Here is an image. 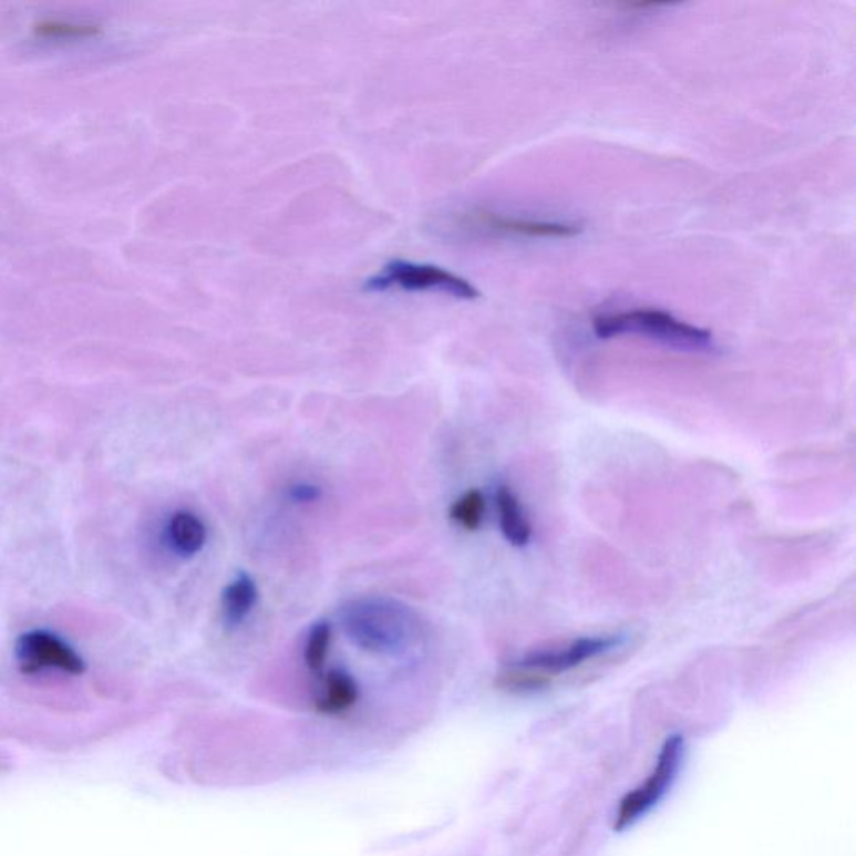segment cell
<instances>
[{
  "mask_svg": "<svg viewBox=\"0 0 856 856\" xmlns=\"http://www.w3.org/2000/svg\"><path fill=\"white\" fill-rule=\"evenodd\" d=\"M341 626L350 641L365 651L395 654L419 638L415 612L390 597H360L340 612Z\"/></svg>",
  "mask_w": 856,
  "mask_h": 856,
  "instance_id": "obj_1",
  "label": "cell"
},
{
  "mask_svg": "<svg viewBox=\"0 0 856 856\" xmlns=\"http://www.w3.org/2000/svg\"><path fill=\"white\" fill-rule=\"evenodd\" d=\"M597 338L644 337L682 352L708 353L714 350L711 331L678 320L668 311L641 310L601 314L594 320Z\"/></svg>",
  "mask_w": 856,
  "mask_h": 856,
  "instance_id": "obj_2",
  "label": "cell"
},
{
  "mask_svg": "<svg viewBox=\"0 0 856 856\" xmlns=\"http://www.w3.org/2000/svg\"><path fill=\"white\" fill-rule=\"evenodd\" d=\"M365 290L435 291L458 300H475L481 297L474 285L451 271L403 260L385 265L379 274L367 280Z\"/></svg>",
  "mask_w": 856,
  "mask_h": 856,
  "instance_id": "obj_3",
  "label": "cell"
},
{
  "mask_svg": "<svg viewBox=\"0 0 856 856\" xmlns=\"http://www.w3.org/2000/svg\"><path fill=\"white\" fill-rule=\"evenodd\" d=\"M16 658L25 672L39 669H59L68 674H82L85 662L68 642L49 631L24 632L16 642Z\"/></svg>",
  "mask_w": 856,
  "mask_h": 856,
  "instance_id": "obj_4",
  "label": "cell"
},
{
  "mask_svg": "<svg viewBox=\"0 0 856 856\" xmlns=\"http://www.w3.org/2000/svg\"><path fill=\"white\" fill-rule=\"evenodd\" d=\"M681 751V738L672 736L671 740L666 741L661 754H659L658 766H656L654 773L649 776L646 785L622 800L618 823H616L619 829L631 826L636 819L641 818L644 813H648L661 800L666 788L671 785L672 778H674L675 772H678Z\"/></svg>",
  "mask_w": 856,
  "mask_h": 856,
  "instance_id": "obj_5",
  "label": "cell"
},
{
  "mask_svg": "<svg viewBox=\"0 0 856 856\" xmlns=\"http://www.w3.org/2000/svg\"><path fill=\"white\" fill-rule=\"evenodd\" d=\"M616 644H618V639L616 638L577 639L576 642L560 649V651L530 654L529 658L524 659L517 666L534 669V671L544 672V674H547V672L569 671V669L582 664L587 659L602 654V652L608 651V649Z\"/></svg>",
  "mask_w": 856,
  "mask_h": 856,
  "instance_id": "obj_6",
  "label": "cell"
},
{
  "mask_svg": "<svg viewBox=\"0 0 856 856\" xmlns=\"http://www.w3.org/2000/svg\"><path fill=\"white\" fill-rule=\"evenodd\" d=\"M475 228L501 235L543 236V238H569L579 235L580 228L573 223L534 221V219L514 218L497 213H477L472 216Z\"/></svg>",
  "mask_w": 856,
  "mask_h": 856,
  "instance_id": "obj_7",
  "label": "cell"
},
{
  "mask_svg": "<svg viewBox=\"0 0 856 856\" xmlns=\"http://www.w3.org/2000/svg\"><path fill=\"white\" fill-rule=\"evenodd\" d=\"M166 533L169 546L183 557L202 553L208 537L203 520L189 510L175 512L167 523Z\"/></svg>",
  "mask_w": 856,
  "mask_h": 856,
  "instance_id": "obj_8",
  "label": "cell"
},
{
  "mask_svg": "<svg viewBox=\"0 0 856 856\" xmlns=\"http://www.w3.org/2000/svg\"><path fill=\"white\" fill-rule=\"evenodd\" d=\"M258 602V587L248 574H239L223 590V618L229 626L241 625Z\"/></svg>",
  "mask_w": 856,
  "mask_h": 856,
  "instance_id": "obj_9",
  "label": "cell"
},
{
  "mask_svg": "<svg viewBox=\"0 0 856 856\" xmlns=\"http://www.w3.org/2000/svg\"><path fill=\"white\" fill-rule=\"evenodd\" d=\"M498 519H501V529L505 539L512 546L523 547L529 543L530 526L524 510L520 508L516 495L512 494L507 487H501L497 492Z\"/></svg>",
  "mask_w": 856,
  "mask_h": 856,
  "instance_id": "obj_10",
  "label": "cell"
},
{
  "mask_svg": "<svg viewBox=\"0 0 856 856\" xmlns=\"http://www.w3.org/2000/svg\"><path fill=\"white\" fill-rule=\"evenodd\" d=\"M357 698H359V690L352 675L334 669L324 678L323 697L318 700V710L323 713H341L353 707Z\"/></svg>",
  "mask_w": 856,
  "mask_h": 856,
  "instance_id": "obj_11",
  "label": "cell"
},
{
  "mask_svg": "<svg viewBox=\"0 0 856 856\" xmlns=\"http://www.w3.org/2000/svg\"><path fill=\"white\" fill-rule=\"evenodd\" d=\"M485 497L481 491H468L454 502L451 517L465 530H477L484 519Z\"/></svg>",
  "mask_w": 856,
  "mask_h": 856,
  "instance_id": "obj_12",
  "label": "cell"
},
{
  "mask_svg": "<svg viewBox=\"0 0 856 856\" xmlns=\"http://www.w3.org/2000/svg\"><path fill=\"white\" fill-rule=\"evenodd\" d=\"M35 35L44 39H87L101 34V28L85 22L54 21L45 19L34 25Z\"/></svg>",
  "mask_w": 856,
  "mask_h": 856,
  "instance_id": "obj_13",
  "label": "cell"
},
{
  "mask_svg": "<svg viewBox=\"0 0 856 856\" xmlns=\"http://www.w3.org/2000/svg\"><path fill=\"white\" fill-rule=\"evenodd\" d=\"M331 641V626L327 621H318L311 626L305 648V661L313 672H320L327 659Z\"/></svg>",
  "mask_w": 856,
  "mask_h": 856,
  "instance_id": "obj_14",
  "label": "cell"
},
{
  "mask_svg": "<svg viewBox=\"0 0 856 856\" xmlns=\"http://www.w3.org/2000/svg\"><path fill=\"white\" fill-rule=\"evenodd\" d=\"M321 495H323L321 487L310 484V482H298V484L291 485L290 491H288V497L295 504H313V502L320 501Z\"/></svg>",
  "mask_w": 856,
  "mask_h": 856,
  "instance_id": "obj_15",
  "label": "cell"
}]
</instances>
